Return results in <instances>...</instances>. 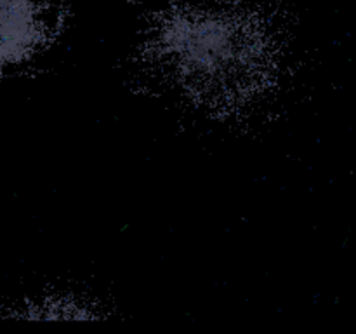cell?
<instances>
[{
    "label": "cell",
    "mask_w": 356,
    "mask_h": 334,
    "mask_svg": "<svg viewBox=\"0 0 356 334\" xmlns=\"http://www.w3.org/2000/svg\"><path fill=\"white\" fill-rule=\"evenodd\" d=\"M33 16V0H0V28L19 31Z\"/></svg>",
    "instance_id": "6da1fadb"
}]
</instances>
